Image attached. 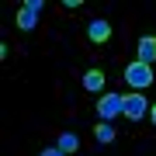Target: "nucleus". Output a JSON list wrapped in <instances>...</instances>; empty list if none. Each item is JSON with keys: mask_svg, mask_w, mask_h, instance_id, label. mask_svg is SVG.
Masks as SVG:
<instances>
[{"mask_svg": "<svg viewBox=\"0 0 156 156\" xmlns=\"http://www.w3.org/2000/svg\"><path fill=\"white\" fill-rule=\"evenodd\" d=\"M125 80L132 83L135 90H142V87H149L153 83V66H146V62H128V69H125Z\"/></svg>", "mask_w": 156, "mask_h": 156, "instance_id": "nucleus-1", "label": "nucleus"}, {"mask_svg": "<svg viewBox=\"0 0 156 156\" xmlns=\"http://www.w3.org/2000/svg\"><path fill=\"white\" fill-rule=\"evenodd\" d=\"M87 38L94 42V45H104L108 38H111V24H108L104 17H97V21H90V24H87Z\"/></svg>", "mask_w": 156, "mask_h": 156, "instance_id": "nucleus-5", "label": "nucleus"}, {"mask_svg": "<svg viewBox=\"0 0 156 156\" xmlns=\"http://www.w3.org/2000/svg\"><path fill=\"white\" fill-rule=\"evenodd\" d=\"M94 139H97V142H111V139H115V128H111V122H97V128H94Z\"/></svg>", "mask_w": 156, "mask_h": 156, "instance_id": "nucleus-9", "label": "nucleus"}, {"mask_svg": "<svg viewBox=\"0 0 156 156\" xmlns=\"http://www.w3.org/2000/svg\"><path fill=\"white\" fill-rule=\"evenodd\" d=\"M42 156H66V153H62V149H45Z\"/></svg>", "mask_w": 156, "mask_h": 156, "instance_id": "nucleus-10", "label": "nucleus"}, {"mask_svg": "<svg viewBox=\"0 0 156 156\" xmlns=\"http://www.w3.org/2000/svg\"><path fill=\"white\" fill-rule=\"evenodd\" d=\"M122 115L128 118V122H139V118H146V115H149V101H146L142 94H128V97H125Z\"/></svg>", "mask_w": 156, "mask_h": 156, "instance_id": "nucleus-4", "label": "nucleus"}, {"mask_svg": "<svg viewBox=\"0 0 156 156\" xmlns=\"http://www.w3.org/2000/svg\"><path fill=\"white\" fill-rule=\"evenodd\" d=\"M149 118H153V125H156V104H153V108H149Z\"/></svg>", "mask_w": 156, "mask_h": 156, "instance_id": "nucleus-11", "label": "nucleus"}, {"mask_svg": "<svg viewBox=\"0 0 156 156\" xmlns=\"http://www.w3.org/2000/svg\"><path fill=\"white\" fill-rule=\"evenodd\" d=\"M135 52H139V62L153 66V62H156V35H142L139 45H135Z\"/></svg>", "mask_w": 156, "mask_h": 156, "instance_id": "nucleus-6", "label": "nucleus"}, {"mask_svg": "<svg viewBox=\"0 0 156 156\" xmlns=\"http://www.w3.org/2000/svg\"><path fill=\"white\" fill-rule=\"evenodd\" d=\"M56 149H62V153L69 156V153H76V149H80V139H76L73 132H62V135H59V142H56Z\"/></svg>", "mask_w": 156, "mask_h": 156, "instance_id": "nucleus-8", "label": "nucleus"}, {"mask_svg": "<svg viewBox=\"0 0 156 156\" xmlns=\"http://www.w3.org/2000/svg\"><path fill=\"white\" fill-rule=\"evenodd\" d=\"M83 87L90 90V94H101V87H104V73H101V69H87L83 73Z\"/></svg>", "mask_w": 156, "mask_h": 156, "instance_id": "nucleus-7", "label": "nucleus"}, {"mask_svg": "<svg viewBox=\"0 0 156 156\" xmlns=\"http://www.w3.org/2000/svg\"><path fill=\"white\" fill-rule=\"evenodd\" d=\"M122 108H125V97L122 94H101L97 101V115H101V122H111V118L122 115Z\"/></svg>", "mask_w": 156, "mask_h": 156, "instance_id": "nucleus-2", "label": "nucleus"}, {"mask_svg": "<svg viewBox=\"0 0 156 156\" xmlns=\"http://www.w3.org/2000/svg\"><path fill=\"white\" fill-rule=\"evenodd\" d=\"M42 11H45L42 0H28V4L17 11V28H21V31H31L35 24H38V14H42Z\"/></svg>", "mask_w": 156, "mask_h": 156, "instance_id": "nucleus-3", "label": "nucleus"}]
</instances>
